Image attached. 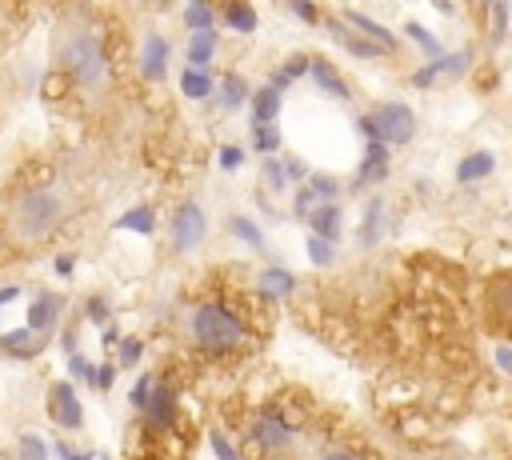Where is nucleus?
<instances>
[{
	"label": "nucleus",
	"instance_id": "27",
	"mask_svg": "<svg viewBox=\"0 0 512 460\" xmlns=\"http://www.w3.org/2000/svg\"><path fill=\"white\" fill-rule=\"evenodd\" d=\"M228 232H232L240 244H248V248H264V228H260L252 216H244V212H232V216H228Z\"/></svg>",
	"mask_w": 512,
	"mask_h": 460
},
{
	"label": "nucleus",
	"instance_id": "51",
	"mask_svg": "<svg viewBox=\"0 0 512 460\" xmlns=\"http://www.w3.org/2000/svg\"><path fill=\"white\" fill-rule=\"evenodd\" d=\"M100 344H104V348H116V344H120V328H116V324L100 328Z\"/></svg>",
	"mask_w": 512,
	"mask_h": 460
},
{
	"label": "nucleus",
	"instance_id": "25",
	"mask_svg": "<svg viewBox=\"0 0 512 460\" xmlns=\"http://www.w3.org/2000/svg\"><path fill=\"white\" fill-rule=\"evenodd\" d=\"M180 92L188 100H208V96H216V80L204 68H184L180 72Z\"/></svg>",
	"mask_w": 512,
	"mask_h": 460
},
{
	"label": "nucleus",
	"instance_id": "32",
	"mask_svg": "<svg viewBox=\"0 0 512 460\" xmlns=\"http://www.w3.org/2000/svg\"><path fill=\"white\" fill-rule=\"evenodd\" d=\"M260 180H264V188L268 192H288V172H284V156H268L264 160V172H260Z\"/></svg>",
	"mask_w": 512,
	"mask_h": 460
},
{
	"label": "nucleus",
	"instance_id": "11",
	"mask_svg": "<svg viewBox=\"0 0 512 460\" xmlns=\"http://www.w3.org/2000/svg\"><path fill=\"white\" fill-rule=\"evenodd\" d=\"M380 180H388V144L384 140H364V160L356 168L352 192H364V188H372Z\"/></svg>",
	"mask_w": 512,
	"mask_h": 460
},
{
	"label": "nucleus",
	"instance_id": "14",
	"mask_svg": "<svg viewBox=\"0 0 512 460\" xmlns=\"http://www.w3.org/2000/svg\"><path fill=\"white\" fill-rule=\"evenodd\" d=\"M324 28H328V36L348 52V56H360V60H376V56H388L380 44H372V40H364V36H356L352 28H344V20H324Z\"/></svg>",
	"mask_w": 512,
	"mask_h": 460
},
{
	"label": "nucleus",
	"instance_id": "16",
	"mask_svg": "<svg viewBox=\"0 0 512 460\" xmlns=\"http://www.w3.org/2000/svg\"><path fill=\"white\" fill-rule=\"evenodd\" d=\"M308 76L316 80L320 92H328V96H336V100H348V96H352V88L344 84V76H340V72L332 68V60H324V56H312Z\"/></svg>",
	"mask_w": 512,
	"mask_h": 460
},
{
	"label": "nucleus",
	"instance_id": "50",
	"mask_svg": "<svg viewBox=\"0 0 512 460\" xmlns=\"http://www.w3.org/2000/svg\"><path fill=\"white\" fill-rule=\"evenodd\" d=\"M316 460H368V456H360V452H352V448H332V452H320Z\"/></svg>",
	"mask_w": 512,
	"mask_h": 460
},
{
	"label": "nucleus",
	"instance_id": "48",
	"mask_svg": "<svg viewBox=\"0 0 512 460\" xmlns=\"http://www.w3.org/2000/svg\"><path fill=\"white\" fill-rule=\"evenodd\" d=\"M52 268H56V276H72V272H76V256H72V252H60V256L52 260Z\"/></svg>",
	"mask_w": 512,
	"mask_h": 460
},
{
	"label": "nucleus",
	"instance_id": "6",
	"mask_svg": "<svg viewBox=\"0 0 512 460\" xmlns=\"http://www.w3.org/2000/svg\"><path fill=\"white\" fill-rule=\"evenodd\" d=\"M472 68V48H460V52H444L428 64H420L412 72V88H436V84H452L460 80L464 72Z\"/></svg>",
	"mask_w": 512,
	"mask_h": 460
},
{
	"label": "nucleus",
	"instance_id": "39",
	"mask_svg": "<svg viewBox=\"0 0 512 460\" xmlns=\"http://www.w3.org/2000/svg\"><path fill=\"white\" fill-rule=\"evenodd\" d=\"M208 448H212V456H216V460H244V456L236 452V444H232L220 428H212V432H208Z\"/></svg>",
	"mask_w": 512,
	"mask_h": 460
},
{
	"label": "nucleus",
	"instance_id": "45",
	"mask_svg": "<svg viewBox=\"0 0 512 460\" xmlns=\"http://www.w3.org/2000/svg\"><path fill=\"white\" fill-rule=\"evenodd\" d=\"M240 164H244V148H240V144H224V148H220V168H224V172H236Z\"/></svg>",
	"mask_w": 512,
	"mask_h": 460
},
{
	"label": "nucleus",
	"instance_id": "28",
	"mask_svg": "<svg viewBox=\"0 0 512 460\" xmlns=\"http://www.w3.org/2000/svg\"><path fill=\"white\" fill-rule=\"evenodd\" d=\"M184 24H188V32H216V12L208 8V0H188Z\"/></svg>",
	"mask_w": 512,
	"mask_h": 460
},
{
	"label": "nucleus",
	"instance_id": "46",
	"mask_svg": "<svg viewBox=\"0 0 512 460\" xmlns=\"http://www.w3.org/2000/svg\"><path fill=\"white\" fill-rule=\"evenodd\" d=\"M284 172H288V180H292V184H304V180L312 176V172H308V164H304L300 156H292V152L284 156Z\"/></svg>",
	"mask_w": 512,
	"mask_h": 460
},
{
	"label": "nucleus",
	"instance_id": "19",
	"mask_svg": "<svg viewBox=\"0 0 512 460\" xmlns=\"http://www.w3.org/2000/svg\"><path fill=\"white\" fill-rule=\"evenodd\" d=\"M384 200L380 196H372L368 204H364V216H360V248H376L380 240H384Z\"/></svg>",
	"mask_w": 512,
	"mask_h": 460
},
{
	"label": "nucleus",
	"instance_id": "5",
	"mask_svg": "<svg viewBox=\"0 0 512 460\" xmlns=\"http://www.w3.org/2000/svg\"><path fill=\"white\" fill-rule=\"evenodd\" d=\"M372 124H376V136H380L384 144H392V148L412 144V136H416V112H412L404 100L380 104V108L372 112Z\"/></svg>",
	"mask_w": 512,
	"mask_h": 460
},
{
	"label": "nucleus",
	"instance_id": "33",
	"mask_svg": "<svg viewBox=\"0 0 512 460\" xmlns=\"http://www.w3.org/2000/svg\"><path fill=\"white\" fill-rule=\"evenodd\" d=\"M304 188H308L320 204H336V196H340V184H336L332 176H324V172H312V176L304 180Z\"/></svg>",
	"mask_w": 512,
	"mask_h": 460
},
{
	"label": "nucleus",
	"instance_id": "30",
	"mask_svg": "<svg viewBox=\"0 0 512 460\" xmlns=\"http://www.w3.org/2000/svg\"><path fill=\"white\" fill-rule=\"evenodd\" d=\"M404 36H408L412 44H420V52H424L428 60H436V56H444V48H440V40H436V36H432V32H428L424 24H416V20H408V24H404Z\"/></svg>",
	"mask_w": 512,
	"mask_h": 460
},
{
	"label": "nucleus",
	"instance_id": "40",
	"mask_svg": "<svg viewBox=\"0 0 512 460\" xmlns=\"http://www.w3.org/2000/svg\"><path fill=\"white\" fill-rule=\"evenodd\" d=\"M68 372H72V380H80V384H92V372H96V364H92L84 352H72V356H68Z\"/></svg>",
	"mask_w": 512,
	"mask_h": 460
},
{
	"label": "nucleus",
	"instance_id": "41",
	"mask_svg": "<svg viewBox=\"0 0 512 460\" xmlns=\"http://www.w3.org/2000/svg\"><path fill=\"white\" fill-rule=\"evenodd\" d=\"M116 372H120V368H116V360L96 364V372H92V388H96V392H108V388L116 384Z\"/></svg>",
	"mask_w": 512,
	"mask_h": 460
},
{
	"label": "nucleus",
	"instance_id": "2",
	"mask_svg": "<svg viewBox=\"0 0 512 460\" xmlns=\"http://www.w3.org/2000/svg\"><path fill=\"white\" fill-rule=\"evenodd\" d=\"M56 60L60 68L88 92H100L108 84V60H104V44L88 24H68L56 32Z\"/></svg>",
	"mask_w": 512,
	"mask_h": 460
},
{
	"label": "nucleus",
	"instance_id": "52",
	"mask_svg": "<svg viewBox=\"0 0 512 460\" xmlns=\"http://www.w3.org/2000/svg\"><path fill=\"white\" fill-rule=\"evenodd\" d=\"M12 300H20V284H4V288H0V312H4V304H12Z\"/></svg>",
	"mask_w": 512,
	"mask_h": 460
},
{
	"label": "nucleus",
	"instance_id": "38",
	"mask_svg": "<svg viewBox=\"0 0 512 460\" xmlns=\"http://www.w3.org/2000/svg\"><path fill=\"white\" fill-rule=\"evenodd\" d=\"M152 388H156V376H152V372H140V380H136V384H132V392H128V404H132L136 412H144V404H148Z\"/></svg>",
	"mask_w": 512,
	"mask_h": 460
},
{
	"label": "nucleus",
	"instance_id": "23",
	"mask_svg": "<svg viewBox=\"0 0 512 460\" xmlns=\"http://www.w3.org/2000/svg\"><path fill=\"white\" fill-rule=\"evenodd\" d=\"M220 16H224V28L240 32V36H248V32L260 28V16H256V8L248 0H224V12Z\"/></svg>",
	"mask_w": 512,
	"mask_h": 460
},
{
	"label": "nucleus",
	"instance_id": "49",
	"mask_svg": "<svg viewBox=\"0 0 512 460\" xmlns=\"http://www.w3.org/2000/svg\"><path fill=\"white\" fill-rule=\"evenodd\" d=\"M492 356H496V368H500L504 376H512V348H508V344H496Z\"/></svg>",
	"mask_w": 512,
	"mask_h": 460
},
{
	"label": "nucleus",
	"instance_id": "7",
	"mask_svg": "<svg viewBox=\"0 0 512 460\" xmlns=\"http://www.w3.org/2000/svg\"><path fill=\"white\" fill-rule=\"evenodd\" d=\"M248 440H252L256 448H264V452H288L292 440H296V428H292L276 408H264V412L252 420Z\"/></svg>",
	"mask_w": 512,
	"mask_h": 460
},
{
	"label": "nucleus",
	"instance_id": "44",
	"mask_svg": "<svg viewBox=\"0 0 512 460\" xmlns=\"http://www.w3.org/2000/svg\"><path fill=\"white\" fill-rule=\"evenodd\" d=\"M52 452H56V460H96V452H92V448H72L68 440H56V444H52Z\"/></svg>",
	"mask_w": 512,
	"mask_h": 460
},
{
	"label": "nucleus",
	"instance_id": "9",
	"mask_svg": "<svg viewBox=\"0 0 512 460\" xmlns=\"http://www.w3.org/2000/svg\"><path fill=\"white\" fill-rule=\"evenodd\" d=\"M60 316H64V296H60V292H40V296L28 304V328H32L40 340H52V332L60 328Z\"/></svg>",
	"mask_w": 512,
	"mask_h": 460
},
{
	"label": "nucleus",
	"instance_id": "12",
	"mask_svg": "<svg viewBox=\"0 0 512 460\" xmlns=\"http://www.w3.org/2000/svg\"><path fill=\"white\" fill-rule=\"evenodd\" d=\"M140 416H144V424L152 432H168L176 424V392L164 380H156V388H152V396H148V404H144Z\"/></svg>",
	"mask_w": 512,
	"mask_h": 460
},
{
	"label": "nucleus",
	"instance_id": "22",
	"mask_svg": "<svg viewBox=\"0 0 512 460\" xmlns=\"http://www.w3.org/2000/svg\"><path fill=\"white\" fill-rule=\"evenodd\" d=\"M280 104H284V92H276L272 84H260L252 92V124H276Z\"/></svg>",
	"mask_w": 512,
	"mask_h": 460
},
{
	"label": "nucleus",
	"instance_id": "20",
	"mask_svg": "<svg viewBox=\"0 0 512 460\" xmlns=\"http://www.w3.org/2000/svg\"><path fill=\"white\" fill-rule=\"evenodd\" d=\"M492 168H496V156H492L488 148H476V152H468V156L456 164V184L488 180V176H492Z\"/></svg>",
	"mask_w": 512,
	"mask_h": 460
},
{
	"label": "nucleus",
	"instance_id": "31",
	"mask_svg": "<svg viewBox=\"0 0 512 460\" xmlns=\"http://www.w3.org/2000/svg\"><path fill=\"white\" fill-rule=\"evenodd\" d=\"M280 144H284V136H280L276 124H252V148H256L260 156H272Z\"/></svg>",
	"mask_w": 512,
	"mask_h": 460
},
{
	"label": "nucleus",
	"instance_id": "24",
	"mask_svg": "<svg viewBox=\"0 0 512 460\" xmlns=\"http://www.w3.org/2000/svg\"><path fill=\"white\" fill-rule=\"evenodd\" d=\"M212 56H216V32H192L188 36V48H184L188 68H208Z\"/></svg>",
	"mask_w": 512,
	"mask_h": 460
},
{
	"label": "nucleus",
	"instance_id": "35",
	"mask_svg": "<svg viewBox=\"0 0 512 460\" xmlns=\"http://www.w3.org/2000/svg\"><path fill=\"white\" fill-rule=\"evenodd\" d=\"M16 460H48V444L36 432H20L16 436Z\"/></svg>",
	"mask_w": 512,
	"mask_h": 460
},
{
	"label": "nucleus",
	"instance_id": "4",
	"mask_svg": "<svg viewBox=\"0 0 512 460\" xmlns=\"http://www.w3.org/2000/svg\"><path fill=\"white\" fill-rule=\"evenodd\" d=\"M168 240H172V248H176L180 256L204 248V240H208V212H204L196 200H184V204L172 212V220H168Z\"/></svg>",
	"mask_w": 512,
	"mask_h": 460
},
{
	"label": "nucleus",
	"instance_id": "29",
	"mask_svg": "<svg viewBox=\"0 0 512 460\" xmlns=\"http://www.w3.org/2000/svg\"><path fill=\"white\" fill-rule=\"evenodd\" d=\"M488 304H492L500 316L512 320V272H504V276L492 280V288H488Z\"/></svg>",
	"mask_w": 512,
	"mask_h": 460
},
{
	"label": "nucleus",
	"instance_id": "42",
	"mask_svg": "<svg viewBox=\"0 0 512 460\" xmlns=\"http://www.w3.org/2000/svg\"><path fill=\"white\" fill-rule=\"evenodd\" d=\"M288 12L296 20H304V24H320V8L312 0H288Z\"/></svg>",
	"mask_w": 512,
	"mask_h": 460
},
{
	"label": "nucleus",
	"instance_id": "18",
	"mask_svg": "<svg viewBox=\"0 0 512 460\" xmlns=\"http://www.w3.org/2000/svg\"><path fill=\"white\" fill-rule=\"evenodd\" d=\"M248 100H252V88H248L244 76L224 72V80H216V104H220L224 112H236V108H244Z\"/></svg>",
	"mask_w": 512,
	"mask_h": 460
},
{
	"label": "nucleus",
	"instance_id": "34",
	"mask_svg": "<svg viewBox=\"0 0 512 460\" xmlns=\"http://www.w3.org/2000/svg\"><path fill=\"white\" fill-rule=\"evenodd\" d=\"M144 356V340L140 336H120L116 344V368H136Z\"/></svg>",
	"mask_w": 512,
	"mask_h": 460
},
{
	"label": "nucleus",
	"instance_id": "8",
	"mask_svg": "<svg viewBox=\"0 0 512 460\" xmlns=\"http://www.w3.org/2000/svg\"><path fill=\"white\" fill-rule=\"evenodd\" d=\"M48 416L64 428V432H80L84 428V404L76 396V388L68 380H56L48 388Z\"/></svg>",
	"mask_w": 512,
	"mask_h": 460
},
{
	"label": "nucleus",
	"instance_id": "17",
	"mask_svg": "<svg viewBox=\"0 0 512 460\" xmlns=\"http://www.w3.org/2000/svg\"><path fill=\"white\" fill-rule=\"evenodd\" d=\"M256 288H260L264 300H288L296 292V272H288V268H264V272H256Z\"/></svg>",
	"mask_w": 512,
	"mask_h": 460
},
{
	"label": "nucleus",
	"instance_id": "3",
	"mask_svg": "<svg viewBox=\"0 0 512 460\" xmlns=\"http://www.w3.org/2000/svg\"><path fill=\"white\" fill-rule=\"evenodd\" d=\"M188 336L204 352H236V348H244L248 328H244V320L228 304L204 300V304H196L188 312Z\"/></svg>",
	"mask_w": 512,
	"mask_h": 460
},
{
	"label": "nucleus",
	"instance_id": "37",
	"mask_svg": "<svg viewBox=\"0 0 512 460\" xmlns=\"http://www.w3.org/2000/svg\"><path fill=\"white\" fill-rule=\"evenodd\" d=\"M84 320H92L96 328H108V324H112L108 300H104V296H88V300H84Z\"/></svg>",
	"mask_w": 512,
	"mask_h": 460
},
{
	"label": "nucleus",
	"instance_id": "13",
	"mask_svg": "<svg viewBox=\"0 0 512 460\" xmlns=\"http://www.w3.org/2000/svg\"><path fill=\"white\" fill-rule=\"evenodd\" d=\"M44 344L48 340H40L28 324L16 332H0V356H8V360H36L44 352Z\"/></svg>",
	"mask_w": 512,
	"mask_h": 460
},
{
	"label": "nucleus",
	"instance_id": "53",
	"mask_svg": "<svg viewBox=\"0 0 512 460\" xmlns=\"http://www.w3.org/2000/svg\"><path fill=\"white\" fill-rule=\"evenodd\" d=\"M428 4H432L440 16H452V12H456V0H428Z\"/></svg>",
	"mask_w": 512,
	"mask_h": 460
},
{
	"label": "nucleus",
	"instance_id": "47",
	"mask_svg": "<svg viewBox=\"0 0 512 460\" xmlns=\"http://www.w3.org/2000/svg\"><path fill=\"white\" fill-rule=\"evenodd\" d=\"M308 64H312V56H304V52H296L280 72L288 76V80H300V76H308Z\"/></svg>",
	"mask_w": 512,
	"mask_h": 460
},
{
	"label": "nucleus",
	"instance_id": "10",
	"mask_svg": "<svg viewBox=\"0 0 512 460\" xmlns=\"http://www.w3.org/2000/svg\"><path fill=\"white\" fill-rule=\"evenodd\" d=\"M168 56H172L168 36L148 32V36L140 40V76H144L148 84H160V80L168 76Z\"/></svg>",
	"mask_w": 512,
	"mask_h": 460
},
{
	"label": "nucleus",
	"instance_id": "26",
	"mask_svg": "<svg viewBox=\"0 0 512 460\" xmlns=\"http://www.w3.org/2000/svg\"><path fill=\"white\" fill-rule=\"evenodd\" d=\"M116 228H120V232L152 236V228H156V212H152L148 204H136V208H128L124 216H116Z\"/></svg>",
	"mask_w": 512,
	"mask_h": 460
},
{
	"label": "nucleus",
	"instance_id": "54",
	"mask_svg": "<svg viewBox=\"0 0 512 460\" xmlns=\"http://www.w3.org/2000/svg\"><path fill=\"white\" fill-rule=\"evenodd\" d=\"M100 460H108V456H100Z\"/></svg>",
	"mask_w": 512,
	"mask_h": 460
},
{
	"label": "nucleus",
	"instance_id": "21",
	"mask_svg": "<svg viewBox=\"0 0 512 460\" xmlns=\"http://www.w3.org/2000/svg\"><path fill=\"white\" fill-rule=\"evenodd\" d=\"M308 228H312V236L336 244V236H340V228H344V212H340L336 204H316V208L308 212Z\"/></svg>",
	"mask_w": 512,
	"mask_h": 460
},
{
	"label": "nucleus",
	"instance_id": "15",
	"mask_svg": "<svg viewBox=\"0 0 512 460\" xmlns=\"http://www.w3.org/2000/svg\"><path fill=\"white\" fill-rule=\"evenodd\" d=\"M340 20H344V28H352L356 36H364V40L380 44L384 52H396V36H392V32H388L384 24H376L372 16H364V12H356V8H352V12H344Z\"/></svg>",
	"mask_w": 512,
	"mask_h": 460
},
{
	"label": "nucleus",
	"instance_id": "1",
	"mask_svg": "<svg viewBox=\"0 0 512 460\" xmlns=\"http://www.w3.org/2000/svg\"><path fill=\"white\" fill-rule=\"evenodd\" d=\"M64 216H68V196L56 184H36L16 196L8 224L20 244H40L64 224Z\"/></svg>",
	"mask_w": 512,
	"mask_h": 460
},
{
	"label": "nucleus",
	"instance_id": "43",
	"mask_svg": "<svg viewBox=\"0 0 512 460\" xmlns=\"http://www.w3.org/2000/svg\"><path fill=\"white\" fill-rule=\"evenodd\" d=\"M508 32V0H492V40H504Z\"/></svg>",
	"mask_w": 512,
	"mask_h": 460
},
{
	"label": "nucleus",
	"instance_id": "36",
	"mask_svg": "<svg viewBox=\"0 0 512 460\" xmlns=\"http://www.w3.org/2000/svg\"><path fill=\"white\" fill-rule=\"evenodd\" d=\"M308 260H312L316 268H328V264L336 260L332 240H320V236H312V232H308Z\"/></svg>",
	"mask_w": 512,
	"mask_h": 460
}]
</instances>
